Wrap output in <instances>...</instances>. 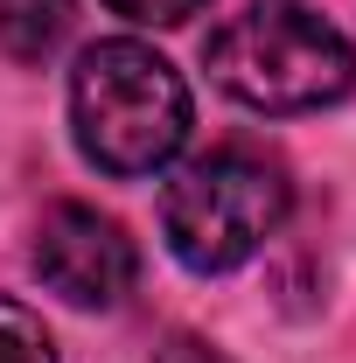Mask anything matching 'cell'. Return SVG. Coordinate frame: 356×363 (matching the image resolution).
<instances>
[{"label": "cell", "mask_w": 356, "mask_h": 363, "mask_svg": "<svg viewBox=\"0 0 356 363\" xmlns=\"http://www.w3.org/2000/svg\"><path fill=\"white\" fill-rule=\"evenodd\" d=\"M294 210V182L266 147H210L161 196V238L189 272H238Z\"/></svg>", "instance_id": "cell-3"}, {"label": "cell", "mask_w": 356, "mask_h": 363, "mask_svg": "<svg viewBox=\"0 0 356 363\" xmlns=\"http://www.w3.org/2000/svg\"><path fill=\"white\" fill-rule=\"evenodd\" d=\"M112 14H126V21H140V28H175V21H189V14H203L210 0H105Z\"/></svg>", "instance_id": "cell-7"}, {"label": "cell", "mask_w": 356, "mask_h": 363, "mask_svg": "<svg viewBox=\"0 0 356 363\" xmlns=\"http://www.w3.org/2000/svg\"><path fill=\"white\" fill-rule=\"evenodd\" d=\"M77 0H0V49L14 63H49L70 35Z\"/></svg>", "instance_id": "cell-5"}, {"label": "cell", "mask_w": 356, "mask_h": 363, "mask_svg": "<svg viewBox=\"0 0 356 363\" xmlns=\"http://www.w3.org/2000/svg\"><path fill=\"white\" fill-rule=\"evenodd\" d=\"M196 126V105L182 70L161 49L133 43V35H112V43H91L70 70V133L98 175H161L189 147Z\"/></svg>", "instance_id": "cell-1"}, {"label": "cell", "mask_w": 356, "mask_h": 363, "mask_svg": "<svg viewBox=\"0 0 356 363\" xmlns=\"http://www.w3.org/2000/svg\"><path fill=\"white\" fill-rule=\"evenodd\" d=\"M0 363H63L56 342H49V328H43V315H28L7 294H0Z\"/></svg>", "instance_id": "cell-6"}, {"label": "cell", "mask_w": 356, "mask_h": 363, "mask_svg": "<svg viewBox=\"0 0 356 363\" xmlns=\"http://www.w3.org/2000/svg\"><path fill=\"white\" fill-rule=\"evenodd\" d=\"M154 363H230L223 350H210V342H196V335H168V350Z\"/></svg>", "instance_id": "cell-8"}, {"label": "cell", "mask_w": 356, "mask_h": 363, "mask_svg": "<svg viewBox=\"0 0 356 363\" xmlns=\"http://www.w3.org/2000/svg\"><path fill=\"white\" fill-rule=\"evenodd\" d=\"M203 63H210L217 91H230L252 112H272V119L343 105L356 91L350 35L308 0H252V7H238L203 43Z\"/></svg>", "instance_id": "cell-2"}, {"label": "cell", "mask_w": 356, "mask_h": 363, "mask_svg": "<svg viewBox=\"0 0 356 363\" xmlns=\"http://www.w3.org/2000/svg\"><path fill=\"white\" fill-rule=\"evenodd\" d=\"M35 272L70 308H119L140 279V245L91 203H56L35 224Z\"/></svg>", "instance_id": "cell-4"}]
</instances>
